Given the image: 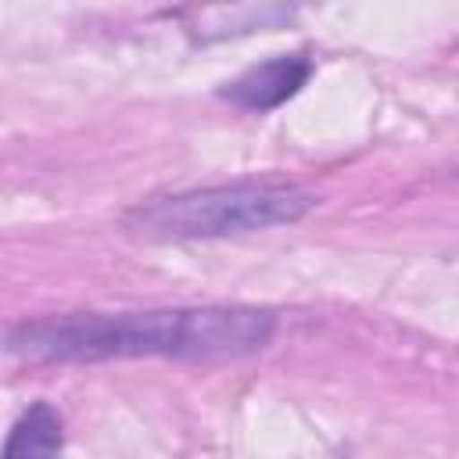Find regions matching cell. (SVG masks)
Instances as JSON below:
<instances>
[{
	"instance_id": "obj_4",
	"label": "cell",
	"mask_w": 459,
	"mask_h": 459,
	"mask_svg": "<svg viewBox=\"0 0 459 459\" xmlns=\"http://www.w3.org/2000/svg\"><path fill=\"white\" fill-rule=\"evenodd\" d=\"M61 416L50 402H32L4 441V459H57L61 455Z\"/></svg>"
},
{
	"instance_id": "obj_2",
	"label": "cell",
	"mask_w": 459,
	"mask_h": 459,
	"mask_svg": "<svg viewBox=\"0 0 459 459\" xmlns=\"http://www.w3.org/2000/svg\"><path fill=\"white\" fill-rule=\"evenodd\" d=\"M316 204V194L294 183H226L151 197L126 215V230L151 240H215L290 226Z\"/></svg>"
},
{
	"instance_id": "obj_3",
	"label": "cell",
	"mask_w": 459,
	"mask_h": 459,
	"mask_svg": "<svg viewBox=\"0 0 459 459\" xmlns=\"http://www.w3.org/2000/svg\"><path fill=\"white\" fill-rule=\"evenodd\" d=\"M312 75V57L308 54H276L262 65H251L240 72L233 82H226L219 93L240 111H273L287 104Z\"/></svg>"
},
{
	"instance_id": "obj_1",
	"label": "cell",
	"mask_w": 459,
	"mask_h": 459,
	"mask_svg": "<svg viewBox=\"0 0 459 459\" xmlns=\"http://www.w3.org/2000/svg\"><path fill=\"white\" fill-rule=\"evenodd\" d=\"M276 316L251 305H201L154 312H68L11 323L4 348L39 366L108 359H240L262 351Z\"/></svg>"
}]
</instances>
